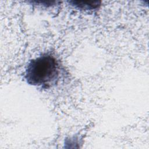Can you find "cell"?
I'll use <instances>...</instances> for the list:
<instances>
[{
    "mask_svg": "<svg viewBox=\"0 0 149 149\" xmlns=\"http://www.w3.org/2000/svg\"><path fill=\"white\" fill-rule=\"evenodd\" d=\"M60 70L59 63L54 56L42 54L29 61L24 77L30 85L48 88L58 81Z\"/></svg>",
    "mask_w": 149,
    "mask_h": 149,
    "instance_id": "cell-1",
    "label": "cell"
},
{
    "mask_svg": "<svg viewBox=\"0 0 149 149\" xmlns=\"http://www.w3.org/2000/svg\"><path fill=\"white\" fill-rule=\"evenodd\" d=\"M71 3H73V5L81 9H95L98 8V6L100 5H98V2H76V1H73V2H70Z\"/></svg>",
    "mask_w": 149,
    "mask_h": 149,
    "instance_id": "cell-2",
    "label": "cell"
}]
</instances>
